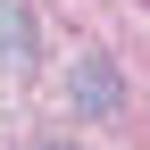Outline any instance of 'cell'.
Here are the masks:
<instances>
[{
	"instance_id": "1",
	"label": "cell",
	"mask_w": 150,
	"mask_h": 150,
	"mask_svg": "<svg viewBox=\"0 0 150 150\" xmlns=\"http://www.w3.org/2000/svg\"><path fill=\"white\" fill-rule=\"evenodd\" d=\"M83 100H92V108H108V100H117V83H108V67H92V75H83Z\"/></svg>"
}]
</instances>
